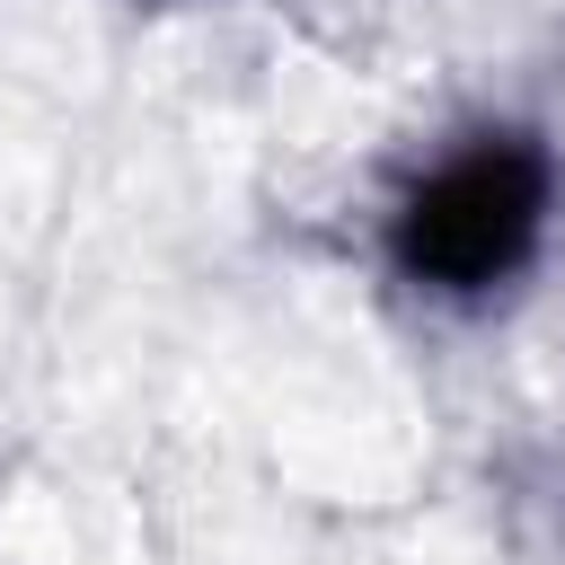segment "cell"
Wrapping results in <instances>:
<instances>
[{"mask_svg": "<svg viewBox=\"0 0 565 565\" xmlns=\"http://www.w3.org/2000/svg\"><path fill=\"white\" fill-rule=\"evenodd\" d=\"M556 203V159L539 132H468L450 159H433L397 221H388V265L424 300H494L547 238Z\"/></svg>", "mask_w": 565, "mask_h": 565, "instance_id": "1", "label": "cell"}]
</instances>
